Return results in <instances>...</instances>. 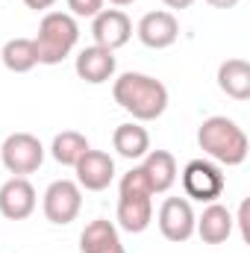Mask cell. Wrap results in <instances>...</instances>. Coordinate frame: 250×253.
<instances>
[{"mask_svg":"<svg viewBox=\"0 0 250 253\" xmlns=\"http://www.w3.org/2000/svg\"><path fill=\"white\" fill-rule=\"evenodd\" d=\"M112 97L135 121H156L168 109L165 83H159L150 74H138V71H126L112 83Z\"/></svg>","mask_w":250,"mask_h":253,"instance_id":"cell-1","label":"cell"},{"mask_svg":"<svg viewBox=\"0 0 250 253\" xmlns=\"http://www.w3.org/2000/svg\"><path fill=\"white\" fill-rule=\"evenodd\" d=\"M197 144L206 156L221 165H242L250 153V141L245 129L227 115H212L197 129Z\"/></svg>","mask_w":250,"mask_h":253,"instance_id":"cell-2","label":"cell"},{"mask_svg":"<svg viewBox=\"0 0 250 253\" xmlns=\"http://www.w3.org/2000/svg\"><path fill=\"white\" fill-rule=\"evenodd\" d=\"M153 221V189L138 168L126 171L118 186V227L126 233H144Z\"/></svg>","mask_w":250,"mask_h":253,"instance_id":"cell-3","label":"cell"},{"mask_svg":"<svg viewBox=\"0 0 250 253\" xmlns=\"http://www.w3.org/2000/svg\"><path fill=\"white\" fill-rule=\"evenodd\" d=\"M33 42H36L39 65H59L62 59L71 56V50L80 42L77 18L68 12H47L39 24V36Z\"/></svg>","mask_w":250,"mask_h":253,"instance_id":"cell-4","label":"cell"},{"mask_svg":"<svg viewBox=\"0 0 250 253\" xmlns=\"http://www.w3.org/2000/svg\"><path fill=\"white\" fill-rule=\"evenodd\" d=\"M0 162L15 177L36 174L42 168V162H44V144L33 132H12L0 144Z\"/></svg>","mask_w":250,"mask_h":253,"instance_id":"cell-5","label":"cell"},{"mask_svg":"<svg viewBox=\"0 0 250 253\" xmlns=\"http://www.w3.org/2000/svg\"><path fill=\"white\" fill-rule=\"evenodd\" d=\"M224 186H227V180H224L221 168L209 159H191L183 168L186 197L197 200V203H215L224 194Z\"/></svg>","mask_w":250,"mask_h":253,"instance_id":"cell-6","label":"cell"},{"mask_svg":"<svg viewBox=\"0 0 250 253\" xmlns=\"http://www.w3.org/2000/svg\"><path fill=\"white\" fill-rule=\"evenodd\" d=\"M42 209L50 224L65 227V224L77 221V215L83 209V189L74 180H53L42 197Z\"/></svg>","mask_w":250,"mask_h":253,"instance_id":"cell-7","label":"cell"},{"mask_svg":"<svg viewBox=\"0 0 250 253\" xmlns=\"http://www.w3.org/2000/svg\"><path fill=\"white\" fill-rule=\"evenodd\" d=\"M194 221H197V215H194L188 197H165L159 206V215H156L159 233L174 245H183L194 236Z\"/></svg>","mask_w":250,"mask_h":253,"instance_id":"cell-8","label":"cell"},{"mask_svg":"<svg viewBox=\"0 0 250 253\" xmlns=\"http://www.w3.org/2000/svg\"><path fill=\"white\" fill-rule=\"evenodd\" d=\"M135 33H138V42H141L144 47H150V50H165V47H171V44L180 39V21L174 18V12L156 9V12H147V15L138 21Z\"/></svg>","mask_w":250,"mask_h":253,"instance_id":"cell-9","label":"cell"},{"mask_svg":"<svg viewBox=\"0 0 250 253\" xmlns=\"http://www.w3.org/2000/svg\"><path fill=\"white\" fill-rule=\"evenodd\" d=\"M39 206V194L27 177H12L0 186V215L6 221H27Z\"/></svg>","mask_w":250,"mask_h":253,"instance_id":"cell-10","label":"cell"},{"mask_svg":"<svg viewBox=\"0 0 250 253\" xmlns=\"http://www.w3.org/2000/svg\"><path fill=\"white\" fill-rule=\"evenodd\" d=\"M129 36H132V21L121 9H103L91 18V39L97 47H106L115 53L129 42Z\"/></svg>","mask_w":250,"mask_h":253,"instance_id":"cell-11","label":"cell"},{"mask_svg":"<svg viewBox=\"0 0 250 253\" xmlns=\"http://www.w3.org/2000/svg\"><path fill=\"white\" fill-rule=\"evenodd\" d=\"M77 171V186L85 191H103L115 180V159L106 150H85L83 159L74 165Z\"/></svg>","mask_w":250,"mask_h":253,"instance_id":"cell-12","label":"cell"},{"mask_svg":"<svg viewBox=\"0 0 250 253\" xmlns=\"http://www.w3.org/2000/svg\"><path fill=\"white\" fill-rule=\"evenodd\" d=\"M115 68H118L115 53L106 50V47H97V44L83 47V50L77 53V62H74L77 77L85 80L88 85H103V83H109V80L115 77Z\"/></svg>","mask_w":250,"mask_h":253,"instance_id":"cell-13","label":"cell"},{"mask_svg":"<svg viewBox=\"0 0 250 253\" xmlns=\"http://www.w3.org/2000/svg\"><path fill=\"white\" fill-rule=\"evenodd\" d=\"M233 227H236V218H233V212H230L227 206H221V203H209V206L203 209V215L194 221V233H197L206 245H224V242L230 239Z\"/></svg>","mask_w":250,"mask_h":253,"instance_id":"cell-14","label":"cell"},{"mask_svg":"<svg viewBox=\"0 0 250 253\" xmlns=\"http://www.w3.org/2000/svg\"><path fill=\"white\" fill-rule=\"evenodd\" d=\"M80 253H124L118 227L106 218L85 224V230L80 233Z\"/></svg>","mask_w":250,"mask_h":253,"instance_id":"cell-15","label":"cell"},{"mask_svg":"<svg viewBox=\"0 0 250 253\" xmlns=\"http://www.w3.org/2000/svg\"><path fill=\"white\" fill-rule=\"evenodd\" d=\"M141 171H144L153 194H165L177 183V159L168 150H147V156L141 162Z\"/></svg>","mask_w":250,"mask_h":253,"instance_id":"cell-16","label":"cell"},{"mask_svg":"<svg viewBox=\"0 0 250 253\" xmlns=\"http://www.w3.org/2000/svg\"><path fill=\"white\" fill-rule=\"evenodd\" d=\"M218 88L233 100L250 97V65L245 59H227L218 65Z\"/></svg>","mask_w":250,"mask_h":253,"instance_id":"cell-17","label":"cell"},{"mask_svg":"<svg viewBox=\"0 0 250 253\" xmlns=\"http://www.w3.org/2000/svg\"><path fill=\"white\" fill-rule=\"evenodd\" d=\"M112 147L124 159H144L150 150V132L141 124H118L112 132Z\"/></svg>","mask_w":250,"mask_h":253,"instance_id":"cell-18","label":"cell"},{"mask_svg":"<svg viewBox=\"0 0 250 253\" xmlns=\"http://www.w3.org/2000/svg\"><path fill=\"white\" fill-rule=\"evenodd\" d=\"M0 59L6 65V71L12 74H27L39 65V53H36V42L33 39H9L0 50Z\"/></svg>","mask_w":250,"mask_h":253,"instance_id":"cell-19","label":"cell"},{"mask_svg":"<svg viewBox=\"0 0 250 253\" xmlns=\"http://www.w3.org/2000/svg\"><path fill=\"white\" fill-rule=\"evenodd\" d=\"M85 150H88V138H85L83 132H77V129L59 132V135L53 138V144H50V156H53L59 165H68V168H74V165L83 159Z\"/></svg>","mask_w":250,"mask_h":253,"instance_id":"cell-20","label":"cell"},{"mask_svg":"<svg viewBox=\"0 0 250 253\" xmlns=\"http://www.w3.org/2000/svg\"><path fill=\"white\" fill-rule=\"evenodd\" d=\"M68 15L74 18H94L97 12H103V0H68Z\"/></svg>","mask_w":250,"mask_h":253,"instance_id":"cell-21","label":"cell"},{"mask_svg":"<svg viewBox=\"0 0 250 253\" xmlns=\"http://www.w3.org/2000/svg\"><path fill=\"white\" fill-rule=\"evenodd\" d=\"M248 212H250V200H242L239 206V227H242V239L250 242V224H248Z\"/></svg>","mask_w":250,"mask_h":253,"instance_id":"cell-22","label":"cell"},{"mask_svg":"<svg viewBox=\"0 0 250 253\" xmlns=\"http://www.w3.org/2000/svg\"><path fill=\"white\" fill-rule=\"evenodd\" d=\"M27 3V9H36V12H44V9H50L56 0H24Z\"/></svg>","mask_w":250,"mask_h":253,"instance_id":"cell-23","label":"cell"},{"mask_svg":"<svg viewBox=\"0 0 250 253\" xmlns=\"http://www.w3.org/2000/svg\"><path fill=\"white\" fill-rule=\"evenodd\" d=\"M209 6H215V9H233V6H239L242 0H206Z\"/></svg>","mask_w":250,"mask_h":253,"instance_id":"cell-24","label":"cell"},{"mask_svg":"<svg viewBox=\"0 0 250 253\" xmlns=\"http://www.w3.org/2000/svg\"><path fill=\"white\" fill-rule=\"evenodd\" d=\"M168 9H188V6H194V0H162Z\"/></svg>","mask_w":250,"mask_h":253,"instance_id":"cell-25","label":"cell"},{"mask_svg":"<svg viewBox=\"0 0 250 253\" xmlns=\"http://www.w3.org/2000/svg\"><path fill=\"white\" fill-rule=\"evenodd\" d=\"M112 6H132V3H138V0H109Z\"/></svg>","mask_w":250,"mask_h":253,"instance_id":"cell-26","label":"cell"}]
</instances>
